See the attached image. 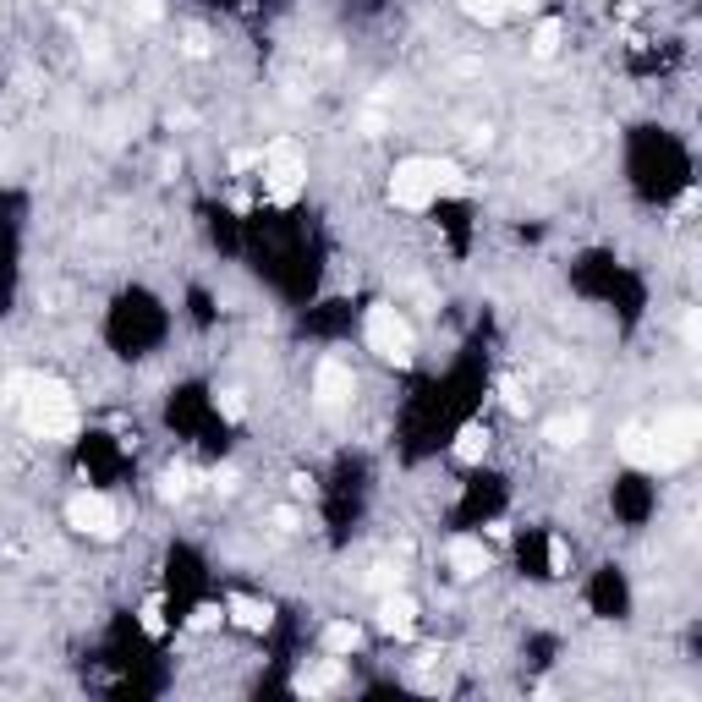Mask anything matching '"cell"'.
<instances>
[{
	"label": "cell",
	"mask_w": 702,
	"mask_h": 702,
	"mask_svg": "<svg viewBox=\"0 0 702 702\" xmlns=\"http://www.w3.org/2000/svg\"><path fill=\"white\" fill-rule=\"evenodd\" d=\"M6 407L22 418V429L33 439H50V444L78 439V401L50 373H11L6 379Z\"/></svg>",
	"instance_id": "6da1fadb"
},
{
	"label": "cell",
	"mask_w": 702,
	"mask_h": 702,
	"mask_svg": "<svg viewBox=\"0 0 702 702\" xmlns=\"http://www.w3.org/2000/svg\"><path fill=\"white\" fill-rule=\"evenodd\" d=\"M698 439H702V423L698 412H670L659 423H631L620 434V455L642 472H675L698 455Z\"/></svg>",
	"instance_id": "7a4b0ae2"
},
{
	"label": "cell",
	"mask_w": 702,
	"mask_h": 702,
	"mask_svg": "<svg viewBox=\"0 0 702 702\" xmlns=\"http://www.w3.org/2000/svg\"><path fill=\"white\" fill-rule=\"evenodd\" d=\"M461 166L455 160H429V154H412L390 171V203L395 209H434L439 198L461 192Z\"/></svg>",
	"instance_id": "3957f363"
},
{
	"label": "cell",
	"mask_w": 702,
	"mask_h": 702,
	"mask_svg": "<svg viewBox=\"0 0 702 702\" xmlns=\"http://www.w3.org/2000/svg\"><path fill=\"white\" fill-rule=\"evenodd\" d=\"M362 341H368V351H373L379 362H395V368H407V362L418 357V330H412V319H407L395 302H373V308H368Z\"/></svg>",
	"instance_id": "277c9868"
},
{
	"label": "cell",
	"mask_w": 702,
	"mask_h": 702,
	"mask_svg": "<svg viewBox=\"0 0 702 702\" xmlns=\"http://www.w3.org/2000/svg\"><path fill=\"white\" fill-rule=\"evenodd\" d=\"M263 198L269 203H297L302 198V187H308V160H302V149L291 143V138H274L269 149H263Z\"/></svg>",
	"instance_id": "5b68a950"
},
{
	"label": "cell",
	"mask_w": 702,
	"mask_h": 702,
	"mask_svg": "<svg viewBox=\"0 0 702 702\" xmlns=\"http://www.w3.org/2000/svg\"><path fill=\"white\" fill-rule=\"evenodd\" d=\"M67 526L72 532H83V538H116L121 532V511H116V500L110 494H72L67 500Z\"/></svg>",
	"instance_id": "8992f818"
},
{
	"label": "cell",
	"mask_w": 702,
	"mask_h": 702,
	"mask_svg": "<svg viewBox=\"0 0 702 702\" xmlns=\"http://www.w3.org/2000/svg\"><path fill=\"white\" fill-rule=\"evenodd\" d=\"M351 390H357V379H351L347 362H319V373H313V395H319L324 412H341V407L351 401Z\"/></svg>",
	"instance_id": "52a82bcc"
},
{
	"label": "cell",
	"mask_w": 702,
	"mask_h": 702,
	"mask_svg": "<svg viewBox=\"0 0 702 702\" xmlns=\"http://www.w3.org/2000/svg\"><path fill=\"white\" fill-rule=\"evenodd\" d=\"M379 631L390 636H412L418 631V604L395 588V593H379Z\"/></svg>",
	"instance_id": "ba28073f"
},
{
	"label": "cell",
	"mask_w": 702,
	"mask_h": 702,
	"mask_svg": "<svg viewBox=\"0 0 702 702\" xmlns=\"http://www.w3.org/2000/svg\"><path fill=\"white\" fill-rule=\"evenodd\" d=\"M450 571H455L461 582L483 576V571H489V549H483V538H455V543H450Z\"/></svg>",
	"instance_id": "9c48e42d"
},
{
	"label": "cell",
	"mask_w": 702,
	"mask_h": 702,
	"mask_svg": "<svg viewBox=\"0 0 702 702\" xmlns=\"http://www.w3.org/2000/svg\"><path fill=\"white\" fill-rule=\"evenodd\" d=\"M357 648H362V625H357V620H330V625H324V653H330V659H347Z\"/></svg>",
	"instance_id": "30bf717a"
},
{
	"label": "cell",
	"mask_w": 702,
	"mask_h": 702,
	"mask_svg": "<svg viewBox=\"0 0 702 702\" xmlns=\"http://www.w3.org/2000/svg\"><path fill=\"white\" fill-rule=\"evenodd\" d=\"M225 620H237L242 631H269V620H274V614H269V604L242 599V593H237V599H225Z\"/></svg>",
	"instance_id": "8fae6325"
},
{
	"label": "cell",
	"mask_w": 702,
	"mask_h": 702,
	"mask_svg": "<svg viewBox=\"0 0 702 702\" xmlns=\"http://www.w3.org/2000/svg\"><path fill=\"white\" fill-rule=\"evenodd\" d=\"M330 686H341V659H324L319 670H302V675H297V692H302V698H319V692H330Z\"/></svg>",
	"instance_id": "7c38bea8"
},
{
	"label": "cell",
	"mask_w": 702,
	"mask_h": 702,
	"mask_svg": "<svg viewBox=\"0 0 702 702\" xmlns=\"http://www.w3.org/2000/svg\"><path fill=\"white\" fill-rule=\"evenodd\" d=\"M461 11H467L472 22H483V28H500V22L517 11V0H461Z\"/></svg>",
	"instance_id": "4fadbf2b"
},
{
	"label": "cell",
	"mask_w": 702,
	"mask_h": 702,
	"mask_svg": "<svg viewBox=\"0 0 702 702\" xmlns=\"http://www.w3.org/2000/svg\"><path fill=\"white\" fill-rule=\"evenodd\" d=\"M483 455H489V429L483 423H467L455 434V461H483Z\"/></svg>",
	"instance_id": "5bb4252c"
},
{
	"label": "cell",
	"mask_w": 702,
	"mask_h": 702,
	"mask_svg": "<svg viewBox=\"0 0 702 702\" xmlns=\"http://www.w3.org/2000/svg\"><path fill=\"white\" fill-rule=\"evenodd\" d=\"M582 434H588V418H582V412H576V418H554V423H549V444H560V450L582 444Z\"/></svg>",
	"instance_id": "9a60e30c"
},
{
	"label": "cell",
	"mask_w": 702,
	"mask_h": 702,
	"mask_svg": "<svg viewBox=\"0 0 702 702\" xmlns=\"http://www.w3.org/2000/svg\"><path fill=\"white\" fill-rule=\"evenodd\" d=\"M192 489V472L187 467H166V478H160V500H181Z\"/></svg>",
	"instance_id": "2e32d148"
},
{
	"label": "cell",
	"mask_w": 702,
	"mask_h": 702,
	"mask_svg": "<svg viewBox=\"0 0 702 702\" xmlns=\"http://www.w3.org/2000/svg\"><path fill=\"white\" fill-rule=\"evenodd\" d=\"M554 50H560V28H554V22H538V33H532V56L549 61Z\"/></svg>",
	"instance_id": "e0dca14e"
},
{
	"label": "cell",
	"mask_w": 702,
	"mask_h": 702,
	"mask_svg": "<svg viewBox=\"0 0 702 702\" xmlns=\"http://www.w3.org/2000/svg\"><path fill=\"white\" fill-rule=\"evenodd\" d=\"M368 588H373V593H395V588H401V565H373V571H368Z\"/></svg>",
	"instance_id": "ac0fdd59"
},
{
	"label": "cell",
	"mask_w": 702,
	"mask_h": 702,
	"mask_svg": "<svg viewBox=\"0 0 702 702\" xmlns=\"http://www.w3.org/2000/svg\"><path fill=\"white\" fill-rule=\"evenodd\" d=\"M220 620H225V614H220V604H203V610H192V620H187V625H192V631H214Z\"/></svg>",
	"instance_id": "d6986e66"
},
{
	"label": "cell",
	"mask_w": 702,
	"mask_h": 702,
	"mask_svg": "<svg viewBox=\"0 0 702 702\" xmlns=\"http://www.w3.org/2000/svg\"><path fill=\"white\" fill-rule=\"evenodd\" d=\"M143 631H149V636H160V631H166V614H160V599H149V604H143Z\"/></svg>",
	"instance_id": "ffe728a7"
},
{
	"label": "cell",
	"mask_w": 702,
	"mask_h": 702,
	"mask_svg": "<svg viewBox=\"0 0 702 702\" xmlns=\"http://www.w3.org/2000/svg\"><path fill=\"white\" fill-rule=\"evenodd\" d=\"M549 576H565V538H549Z\"/></svg>",
	"instance_id": "44dd1931"
},
{
	"label": "cell",
	"mask_w": 702,
	"mask_h": 702,
	"mask_svg": "<svg viewBox=\"0 0 702 702\" xmlns=\"http://www.w3.org/2000/svg\"><path fill=\"white\" fill-rule=\"evenodd\" d=\"M132 11H138V22H160L166 17V0H132Z\"/></svg>",
	"instance_id": "7402d4cb"
},
{
	"label": "cell",
	"mask_w": 702,
	"mask_h": 702,
	"mask_svg": "<svg viewBox=\"0 0 702 702\" xmlns=\"http://www.w3.org/2000/svg\"><path fill=\"white\" fill-rule=\"evenodd\" d=\"M220 412H225V418L237 423V418H242L248 407H242V395H237V390H225V395H220Z\"/></svg>",
	"instance_id": "603a6c76"
},
{
	"label": "cell",
	"mask_w": 702,
	"mask_h": 702,
	"mask_svg": "<svg viewBox=\"0 0 702 702\" xmlns=\"http://www.w3.org/2000/svg\"><path fill=\"white\" fill-rule=\"evenodd\" d=\"M505 407H511V412H526V395H522L517 379H505Z\"/></svg>",
	"instance_id": "cb8c5ba5"
},
{
	"label": "cell",
	"mask_w": 702,
	"mask_h": 702,
	"mask_svg": "<svg viewBox=\"0 0 702 702\" xmlns=\"http://www.w3.org/2000/svg\"><path fill=\"white\" fill-rule=\"evenodd\" d=\"M259 160L263 154H253V149H237V154H231V171H253Z\"/></svg>",
	"instance_id": "d4e9b609"
}]
</instances>
